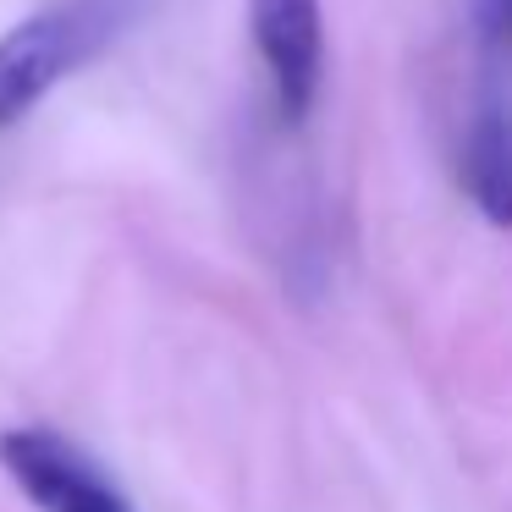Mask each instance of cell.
Here are the masks:
<instances>
[{
	"label": "cell",
	"instance_id": "1",
	"mask_svg": "<svg viewBox=\"0 0 512 512\" xmlns=\"http://www.w3.org/2000/svg\"><path fill=\"white\" fill-rule=\"evenodd\" d=\"M138 17V0H56L0 39V133L17 127L72 72L100 61Z\"/></svg>",
	"mask_w": 512,
	"mask_h": 512
},
{
	"label": "cell",
	"instance_id": "2",
	"mask_svg": "<svg viewBox=\"0 0 512 512\" xmlns=\"http://www.w3.org/2000/svg\"><path fill=\"white\" fill-rule=\"evenodd\" d=\"M248 34H254L276 116L287 127H303L320 105V83H325L320 0H248Z\"/></svg>",
	"mask_w": 512,
	"mask_h": 512
},
{
	"label": "cell",
	"instance_id": "3",
	"mask_svg": "<svg viewBox=\"0 0 512 512\" xmlns=\"http://www.w3.org/2000/svg\"><path fill=\"white\" fill-rule=\"evenodd\" d=\"M0 468L45 512H133L122 490L56 430H6L0 435Z\"/></svg>",
	"mask_w": 512,
	"mask_h": 512
},
{
	"label": "cell",
	"instance_id": "4",
	"mask_svg": "<svg viewBox=\"0 0 512 512\" xmlns=\"http://www.w3.org/2000/svg\"><path fill=\"white\" fill-rule=\"evenodd\" d=\"M457 177L474 210L490 226L512 232V105L485 94L463 127V149H457Z\"/></svg>",
	"mask_w": 512,
	"mask_h": 512
},
{
	"label": "cell",
	"instance_id": "5",
	"mask_svg": "<svg viewBox=\"0 0 512 512\" xmlns=\"http://www.w3.org/2000/svg\"><path fill=\"white\" fill-rule=\"evenodd\" d=\"M479 28L496 45H512V0H479Z\"/></svg>",
	"mask_w": 512,
	"mask_h": 512
}]
</instances>
